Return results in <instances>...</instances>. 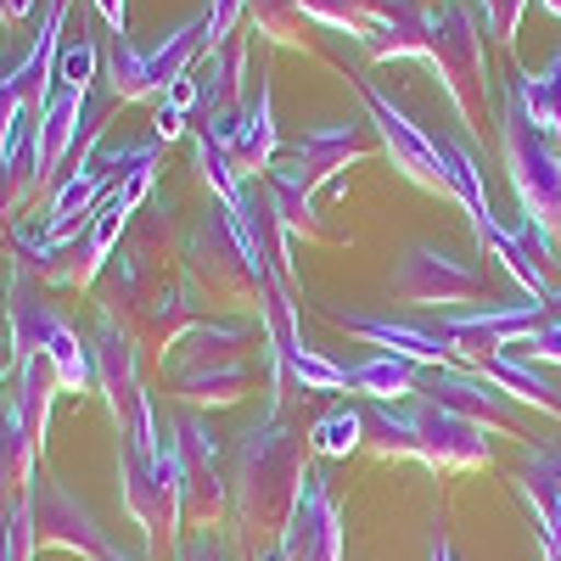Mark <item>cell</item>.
I'll return each instance as SVG.
<instances>
[{"label": "cell", "mask_w": 561, "mask_h": 561, "mask_svg": "<svg viewBox=\"0 0 561 561\" xmlns=\"http://www.w3.org/2000/svg\"><path fill=\"white\" fill-rule=\"evenodd\" d=\"M304 449L309 433L293 427L287 415L275 421H253L237 444V466H230V523H237V539L253 550V561L264 556L259 545L280 539L293 523V505L304 494Z\"/></svg>", "instance_id": "1"}, {"label": "cell", "mask_w": 561, "mask_h": 561, "mask_svg": "<svg viewBox=\"0 0 561 561\" xmlns=\"http://www.w3.org/2000/svg\"><path fill=\"white\" fill-rule=\"evenodd\" d=\"M370 158V140H365V124L359 118H332V124H314L304 129L298 140L280 147V158L270 163L264 174V192L287 225V237H309V242H332V230L320 225L314 214V192L337 185V174L348 163H365Z\"/></svg>", "instance_id": "2"}, {"label": "cell", "mask_w": 561, "mask_h": 561, "mask_svg": "<svg viewBox=\"0 0 561 561\" xmlns=\"http://www.w3.org/2000/svg\"><path fill=\"white\" fill-rule=\"evenodd\" d=\"M365 449L382 460H421L433 472H472V466L494 460L489 427L472 415H455L433 399L410 404H370L365 410Z\"/></svg>", "instance_id": "3"}, {"label": "cell", "mask_w": 561, "mask_h": 561, "mask_svg": "<svg viewBox=\"0 0 561 561\" xmlns=\"http://www.w3.org/2000/svg\"><path fill=\"white\" fill-rule=\"evenodd\" d=\"M253 343H264V320H253V314L197 320L163 359V370L174 377L180 404L185 410H197V404L225 410V404L248 399V388H253V354L248 348Z\"/></svg>", "instance_id": "4"}, {"label": "cell", "mask_w": 561, "mask_h": 561, "mask_svg": "<svg viewBox=\"0 0 561 561\" xmlns=\"http://www.w3.org/2000/svg\"><path fill=\"white\" fill-rule=\"evenodd\" d=\"M185 293L203 304L219 298V304H259L264 298V280H270V264L259 259L253 237L237 208H225L219 197L208 203V214L192 225V237H185Z\"/></svg>", "instance_id": "5"}, {"label": "cell", "mask_w": 561, "mask_h": 561, "mask_svg": "<svg viewBox=\"0 0 561 561\" xmlns=\"http://www.w3.org/2000/svg\"><path fill=\"white\" fill-rule=\"evenodd\" d=\"M421 62H427L444 84V96L455 102L466 129H483L494 79H489V51H483V28L478 12L466 0H438L427 7V45H421Z\"/></svg>", "instance_id": "6"}, {"label": "cell", "mask_w": 561, "mask_h": 561, "mask_svg": "<svg viewBox=\"0 0 561 561\" xmlns=\"http://www.w3.org/2000/svg\"><path fill=\"white\" fill-rule=\"evenodd\" d=\"M0 309H7V325H12V343L18 354H39L51 359V370L62 377V393H90L96 388V354H90V343H79L73 325L45 304V287L23 270L12 264V280H7V298H0Z\"/></svg>", "instance_id": "7"}, {"label": "cell", "mask_w": 561, "mask_h": 561, "mask_svg": "<svg viewBox=\"0 0 561 561\" xmlns=\"http://www.w3.org/2000/svg\"><path fill=\"white\" fill-rule=\"evenodd\" d=\"M500 158L511 174V192H517V214L545 225L561 242V152L556 140H545L528 118V107L517 102V90H500Z\"/></svg>", "instance_id": "8"}, {"label": "cell", "mask_w": 561, "mask_h": 561, "mask_svg": "<svg viewBox=\"0 0 561 561\" xmlns=\"http://www.w3.org/2000/svg\"><path fill=\"white\" fill-rule=\"evenodd\" d=\"M293 18L354 34L370 62H410L427 45V7L421 0H280Z\"/></svg>", "instance_id": "9"}, {"label": "cell", "mask_w": 561, "mask_h": 561, "mask_svg": "<svg viewBox=\"0 0 561 561\" xmlns=\"http://www.w3.org/2000/svg\"><path fill=\"white\" fill-rule=\"evenodd\" d=\"M203 51H208V45H203V18L169 28L152 51H135L129 34H113L107 51H102V73H107L113 102H152V96H163L169 84L192 79Z\"/></svg>", "instance_id": "10"}, {"label": "cell", "mask_w": 561, "mask_h": 561, "mask_svg": "<svg viewBox=\"0 0 561 561\" xmlns=\"http://www.w3.org/2000/svg\"><path fill=\"white\" fill-rule=\"evenodd\" d=\"M90 354H96V388L107 393V410L118 421L124 449L158 455L163 449V433H158V415H152V393H147V382H140V343L124 332L118 320L102 314Z\"/></svg>", "instance_id": "11"}, {"label": "cell", "mask_w": 561, "mask_h": 561, "mask_svg": "<svg viewBox=\"0 0 561 561\" xmlns=\"http://www.w3.org/2000/svg\"><path fill=\"white\" fill-rule=\"evenodd\" d=\"M169 460H174V489H180V523H192L197 534H214L225 505H230V483L219 478V438L197 410L169 415Z\"/></svg>", "instance_id": "12"}, {"label": "cell", "mask_w": 561, "mask_h": 561, "mask_svg": "<svg viewBox=\"0 0 561 561\" xmlns=\"http://www.w3.org/2000/svg\"><path fill=\"white\" fill-rule=\"evenodd\" d=\"M118 500L135 517V528L147 534L152 561L169 556V539L180 528V489H174V460L169 444L158 455H140V449H118Z\"/></svg>", "instance_id": "13"}, {"label": "cell", "mask_w": 561, "mask_h": 561, "mask_svg": "<svg viewBox=\"0 0 561 561\" xmlns=\"http://www.w3.org/2000/svg\"><path fill=\"white\" fill-rule=\"evenodd\" d=\"M23 505H28V545L34 556L39 550H68V556H84V561H102L107 556V528L96 523V511H90L84 500H73L62 483L51 478H28L23 489Z\"/></svg>", "instance_id": "14"}, {"label": "cell", "mask_w": 561, "mask_h": 561, "mask_svg": "<svg viewBox=\"0 0 561 561\" xmlns=\"http://www.w3.org/2000/svg\"><path fill=\"white\" fill-rule=\"evenodd\" d=\"M348 84L359 90V102H365V113H370V129L382 135V147H388V158H393V169L404 174V180H415V185H427V192H449V174H444V152H438V135H427L421 129L382 84H370V79H359V73H348Z\"/></svg>", "instance_id": "15"}, {"label": "cell", "mask_w": 561, "mask_h": 561, "mask_svg": "<svg viewBox=\"0 0 561 561\" xmlns=\"http://www.w3.org/2000/svg\"><path fill=\"white\" fill-rule=\"evenodd\" d=\"M393 298L399 304H415V309H472V304H489L483 293V270L478 264H466L444 248H427V242H415L399 270H393Z\"/></svg>", "instance_id": "16"}, {"label": "cell", "mask_w": 561, "mask_h": 561, "mask_svg": "<svg viewBox=\"0 0 561 561\" xmlns=\"http://www.w3.org/2000/svg\"><path fill=\"white\" fill-rule=\"evenodd\" d=\"M248 34L225 39L219 51L203 57V73H197V118L192 129L214 135V140H230V129L242 124L248 113Z\"/></svg>", "instance_id": "17"}, {"label": "cell", "mask_w": 561, "mask_h": 561, "mask_svg": "<svg viewBox=\"0 0 561 561\" xmlns=\"http://www.w3.org/2000/svg\"><path fill=\"white\" fill-rule=\"evenodd\" d=\"M90 113H96V102H90L84 90H68V84H57L51 96H45V107L34 113V180H39L45 197H51V180L73 163L79 140L90 129Z\"/></svg>", "instance_id": "18"}, {"label": "cell", "mask_w": 561, "mask_h": 561, "mask_svg": "<svg viewBox=\"0 0 561 561\" xmlns=\"http://www.w3.org/2000/svg\"><path fill=\"white\" fill-rule=\"evenodd\" d=\"M415 399H433L455 415H472L483 427H517V399L505 388H494L478 365H444V370H421V388Z\"/></svg>", "instance_id": "19"}, {"label": "cell", "mask_w": 561, "mask_h": 561, "mask_svg": "<svg viewBox=\"0 0 561 561\" xmlns=\"http://www.w3.org/2000/svg\"><path fill=\"white\" fill-rule=\"evenodd\" d=\"M275 556L280 561H343V517H337L332 494H325L320 472L304 478V494L293 505L287 534L275 539Z\"/></svg>", "instance_id": "20"}, {"label": "cell", "mask_w": 561, "mask_h": 561, "mask_svg": "<svg viewBox=\"0 0 561 561\" xmlns=\"http://www.w3.org/2000/svg\"><path fill=\"white\" fill-rule=\"evenodd\" d=\"M113 320V314H107ZM203 320V304L192 298V293H185V280H158V287L147 293V298H140L135 309H124L118 314V325H124V332L140 343V348H152L158 359H169V348L185 337V332H192V325Z\"/></svg>", "instance_id": "21"}, {"label": "cell", "mask_w": 561, "mask_h": 561, "mask_svg": "<svg viewBox=\"0 0 561 561\" xmlns=\"http://www.w3.org/2000/svg\"><path fill=\"white\" fill-rule=\"evenodd\" d=\"M325 314H332L348 337L370 343L377 354H399V359H410V365H421V370L455 365L449 343L433 332V325H410V320H388V314H359V309H325Z\"/></svg>", "instance_id": "22"}, {"label": "cell", "mask_w": 561, "mask_h": 561, "mask_svg": "<svg viewBox=\"0 0 561 561\" xmlns=\"http://www.w3.org/2000/svg\"><path fill=\"white\" fill-rule=\"evenodd\" d=\"M219 147L230 152V169H237L242 180H264L270 163L280 158V129H275V96H270V62H259V90L248 96V113L242 124L230 129V140H219Z\"/></svg>", "instance_id": "23"}, {"label": "cell", "mask_w": 561, "mask_h": 561, "mask_svg": "<svg viewBox=\"0 0 561 561\" xmlns=\"http://www.w3.org/2000/svg\"><path fill=\"white\" fill-rule=\"evenodd\" d=\"M517 494L528 500L539 539L561 545V438H523V466H517Z\"/></svg>", "instance_id": "24"}, {"label": "cell", "mask_w": 561, "mask_h": 561, "mask_svg": "<svg viewBox=\"0 0 561 561\" xmlns=\"http://www.w3.org/2000/svg\"><path fill=\"white\" fill-rule=\"evenodd\" d=\"M39 455H45V444L28 427L23 399H18V388H7V393H0V505H12L28 489Z\"/></svg>", "instance_id": "25"}, {"label": "cell", "mask_w": 561, "mask_h": 561, "mask_svg": "<svg viewBox=\"0 0 561 561\" xmlns=\"http://www.w3.org/2000/svg\"><path fill=\"white\" fill-rule=\"evenodd\" d=\"M415 388H421V365H410L399 354H370V359L348 365V393H365L370 404L415 399Z\"/></svg>", "instance_id": "26"}, {"label": "cell", "mask_w": 561, "mask_h": 561, "mask_svg": "<svg viewBox=\"0 0 561 561\" xmlns=\"http://www.w3.org/2000/svg\"><path fill=\"white\" fill-rule=\"evenodd\" d=\"M511 90H517V102L528 107L534 129L545 140H561V45L550 51V62L539 73H523V68L511 73Z\"/></svg>", "instance_id": "27"}, {"label": "cell", "mask_w": 561, "mask_h": 561, "mask_svg": "<svg viewBox=\"0 0 561 561\" xmlns=\"http://www.w3.org/2000/svg\"><path fill=\"white\" fill-rule=\"evenodd\" d=\"M438 152H444L449 192L466 203V214H472V230H489V225H494V208H489V185H483L478 152L466 147V140H444V135H438Z\"/></svg>", "instance_id": "28"}, {"label": "cell", "mask_w": 561, "mask_h": 561, "mask_svg": "<svg viewBox=\"0 0 561 561\" xmlns=\"http://www.w3.org/2000/svg\"><path fill=\"white\" fill-rule=\"evenodd\" d=\"M365 444V410L354 404H337V410H325L314 427H309V449L325 455V460H343Z\"/></svg>", "instance_id": "29"}, {"label": "cell", "mask_w": 561, "mask_h": 561, "mask_svg": "<svg viewBox=\"0 0 561 561\" xmlns=\"http://www.w3.org/2000/svg\"><path fill=\"white\" fill-rule=\"evenodd\" d=\"M505 354H517V359H528V365H561V287L550 293L539 325H528V332L511 343Z\"/></svg>", "instance_id": "30"}, {"label": "cell", "mask_w": 561, "mask_h": 561, "mask_svg": "<svg viewBox=\"0 0 561 561\" xmlns=\"http://www.w3.org/2000/svg\"><path fill=\"white\" fill-rule=\"evenodd\" d=\"M96 68H102V51H96V39H62V57H57V84L68 90H84L90 96V84H96Z\"/></svg>", "instance_id": "31"}, {"label": "cell", "mask_w": 561, "mask_h": 561, "mask_svg": "<svg viewBox=\"0 0 561 561\" xmlns=\"http://www.w3.org/2000/svg\"><path fill=\"white\" fill-rule=\"evenodd\" d=\"M511 237L523 242V253L534 259V270H539L545 280H550V275H561V242L550 237L545 225H534V219H523V214H517V225H511Z\"/></svg>", "instance_id": "32"}, {"label": "cell", "mask_w": 561, "mask_h": 561, "mask_svg": "<svg viewBox=\"0 0 561 561\" xmlns=\"http://www.w3.org/2000/svg\"><path fill=\"white\" fill-rule=\"evenodd\" d=\"M242 18H248V0H208V7H203V45H208V51H219L225 39H237Z\"/></svg>", "instance_id": "33"}, {"label": "cell", "mask_w": 561, "mask_h": 561, "mask_svg": "<svg viewBox=\"0 0 561 561\" xmlns=\"http://www.w3.org/2000/svg\"><path fill=\"white\" fill-rule=\"evenodd\" d=\"M0 561H34V545H28V505L23 494L12 505H0Z\"/></svg>", "instance_id": "34"}, {"label": "cell", "mask_w": 561, "mask_h": 561, "mask_svg": "<svg viewBox=\"0 0 561 561\" xmlns=\"http://www.w3.org/2000/svg\"><path fill=\"white\" fill-rule=\"evenodd\" d=\"M523 12H528V0H483V23H489V34H494L500 45H511V39H517V23H523Z\"/></svg>", "instance_id": "35"}, {"label": "cell", "mask_w": 561, "mask_h": 561, "mask_svg": "<svg viewBox=\"0 0 561 561\" xmlns=\"http://www.w3.org/2000/svg\"><path fill=\"white\" fill-rule=\"evenodd\" d=\"M174 561H225V550H219L214 534H197V539H185V545L174 550Z\"/></svg>", "instance_id": "36"}, {"label": "cell", "mask_w": 561, "mask_h": 561, "mask_svg": "<svg viewBox=\"0 0 561 561\" xmlns=\"http://www.w3.org/2000/svg\"><path fill=\"white\" fill-rule=\"evenodd\" d=\"M90 7L107 23V34H129V0H90Z\"/></svg>", "instance_id": "37"}, {"label": "cell", "mask_w": 561, "mask_h": 561, "mask_svg": "<svg viewBox=\"0 0 561 561\" xmlns=\"http://www.w3.org/2000/svg\"><path fill=\"white\" fill-rule=\"evenodd\" d=\"M12 377H18V343H12V325L0 332V393L12 388Z\"/></svg>", "instance_id": "38"}, {"label": "cell", "mask_w": 561, "mask_h": 561, "mask_svg": "<svg viewBox=\"0 0 561 561\" xmlns=\"http://www.w3.org/2000/svg\"><path fill=\"white\" fill-rule=\"evenodd\" d=\"M39 7H45V0H0V23H7V28H18V23H28Z\"/></svg>", "instance_id": "39"}, {"label": "cell", "mask_w": 561, "mask_h": 561, "mask_svg": "<svg viewBox=\"0 0 561 561\" xmlns=\"http://www.w3.org/2000/svg\"><path fill=\"white\" fill-rule=\"evenodd\" d=\"M433 561H455V550H449V539H444V534L433 539Z\"/></svg>", "instance_id": "40"}, {"label": "cell", "mask_w": 561, "mask_h": 561, "mask_svg": "<svg viewBox=\"0 0 561 561\" xmlns=\"http://www.w3.org/2000/svg\"><path fill=\"white\" fill-rule=\"evenodd\" d=\"M102 561H135V556H124L118 545H107V556H102Z\"/></svg>", "instance_id": "41"}, {"label": "cell", "mask_w": 561, "mask_h": 561, "mask_svg": "<svg viewBox=\"0 0 561 561\" xmlns=\"http://www.w3.org/2000/svg\"><path fill=\"white\" fill-rule=\"evenodd\" d=\"M539 7H545V12H556V18H561V0H539Z\"/></svg>", "instance_id": "42"}, {"label": "cell", "mask_w": 561, "mask_h": 561, "mask_svg": "<svg viewBox=\"0 0 561 561\" xmlns=\"http://www.w3.org/2000/svg\"><path fill=\"white\" fill-rule=\"evenodd\" d=\"M0 332H7V309H0Z\"/></svg>", "instance_id": "43"}, {"label": "cell", "mask_w": 561, "mask_h": 561, "mask_svg": "<svg viewBox=\"0 0 561 561\" xmlns=\"http://www.w3.org/2000/svg\"><path fill=\"white\" fill-rule=\"evenodd\" d=\"M259 561H280V556H275V550H270V556H259Z\"/></svg>", "instance_id": "44"}]
</instances>
